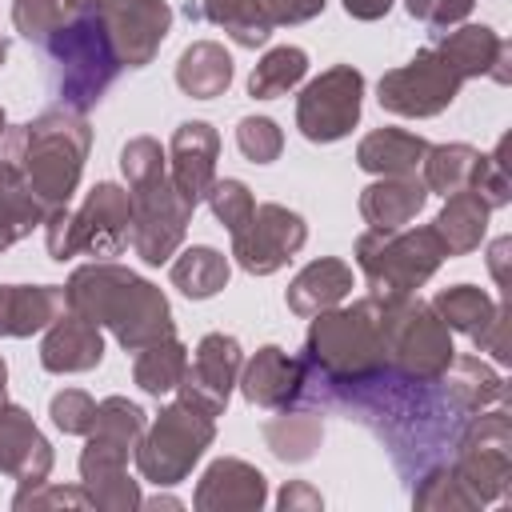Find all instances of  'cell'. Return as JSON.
I'll use <instances>...</instances> for the list:
<instances>
[{"instance_id": "obj_39", "label": "cell", "mask_w": 512, "mask_h": 512, "mask_svg": "<svg viewBox=\"0 0 512 512\" xmlns=\"http://www.w3.org/2000/svg\"><path fill=\"white\" fill-rule=\"evenodd\" d=\"M36 224H44V208L12 180H0V252L24 240Z\"/></svg>"}, {"instance_id": "obj_38", "label": "cell", "mask_w": 512, "mask_h": 512, "mask_svg": "<svg viewBox=\"0 0 512 512\" xmlns=\"http://www.w3.org/2000/svg\"><path fill=\"white\" fill-rule=\"evenodd\" d=\"M68 20H72L68 0H16L12 4V24L32 44H48Z\"/></svg>"}, {"instance_id": "obj_5", "label": "cell", "mask_w": 512, "mask_h": 512, "mask_svg": "<svg viewBox=\"0 0 512 512\" xmlns=\"http://www.w3.org/2000/svg\"><path fill=\"white\" fill-rule=\"evenodd\" d=\"M128 224H132V200L128 188L100 180L76 212L52 208L44 216V240L52 260H72V256H96L108 260L128 248Z\"/></svg>"}, {"instance_id": "obj_26", "label": "cell", "mask_w": 512, "mask_h": 512, "mask_svg": "<svg viewBox=\"0 0 512 512\" xmlns=\"http://www.w3.org/2000/svg\"><path fill=\"white\" fill-rule=\"evenodd\" d=\"M504 48H508V40L496 28H488V24H460V28L444 32L440 44H436V52L452 64V72L460 80L492 76V68H496Z\"/></svg>"}, {"instance_id": "obj_23", "label": "cell", "mask_w": 512, "mask_h": 512, "mask_svg": "<svg viewBox=\"0 0 512 512\" xmlns=\"http://www.w3.org/2000/svg\"><path fill=\"white\" fill-rule=\"evenodd\" d=\"M428 200L424 180L412 176H376L364 192H360V216L368 220V228H404L420 216Z\"/></svg>"}, {"instance_id": "obj_4", "label": "cell", "mask_w": 512, "mask_h": 512, "mask_svg": "<svg viewBox=\"0 0 512 512\" xmlns=\"http://www.w3.org/2000/svg\"><path fill=\"white\" fill-rule=\"evenodd\" d=\"M444 244L436 236V228H368L356 236V264L372 288V296L380 300H396V296H412L416 288H424L436 268L444 264Z\"/></svg>"}, {"instance_id": "obj_44", "label": "cell", "mask_w": 512, "mask_h": 512, "mask_svg": "<svg viewBox=\"0 0 512 512\" xmlns=\"http://www.w3.org/2000/svg\"><path fill=\"white\" fill-rule=\"evenodd\" d=\"M504 148L508 140H500L492 152L480 156V168L472 176V192L488 204V208H504L512 200V188H508V168H504Z\"/></svg>"}, {"instance_id": "obj_54", "label": "cell", "mask_w": 512, "mask_h": 512, "mask_svg": "<svg viewBox=\"0 0 512 512\" xmlns=\"http://www.w3.org/2000/svg\"><path fill=\"white\" fill-rule=\"evenodd\" d=\"M4 384H8V364L0 360V400H4Z\"/></svg>"}, {"instance_id": "obj_48", "label": "cell", "mask_w": 512, "mask_h": 512, "mask_svg": "<svg viewBox=\"0 0 512 512\" xmlns=\"http://www.w3.org/2000/svg\"><path fill=\"white\" fill-rule=\"evenodd\" d=\"M472 8H476V0H432L424 24L432 28V36H444V32L460 28V24L472 16Z\"/></svg>"}, {"instance_id": "obj_30", "label": "cell", "mask_w": 512, "mask_h": 512, "mask_svg": "<svg viewBox=\"0 0 512 512\" xmlns=\"http://www.w3.org/2000/svg\"><path fill=\"white\" fill-rule=\"evenodd\" d=\"M264 440H268L276 460L304 464V460L316 456V448L324 440V420L316 412H288V408H280V416L264 420Z\"/></svg>"}, {"instance_id": "obj_55", "label": "cell", "mask_w": 512, "mask_h": 512, "mask_svg": "<svg viewBox=\"0 0 512 512\" xmlns=\"http://www.w3.org/2000/svg\"><path fill=\"white\" fill-rule=\"evenodd\" d=\"M4 56H8V44H4V36H0V64H4Z\"/></svg>"}, {"instance_id": "obj_2", "label": "cell", "mask_w": 512, "mask_h": 512, "mask_svg": "<svg viewBox=\"0 0 512 512\" xmlns=\"http://www.w3.org/2000/svg\"><path fill=\"white\" fill-rule=\"evenodd\" d=\"M64 300L68 312L108 328L124 352H140L164 336H176L168 296L112 260H92L76 268L64 284Z\"/></svg>"}, {"instance_id": "obj_42", "label": "cell", "mask_w": 512, "mask_h": 512, "mask_svg": "<svg viewBox=\"0 0 512 512\" xmlns=\"http://www.w3.org/2000/svg\"><path fill=\"white\" fill-rule=\"evenodd\" d=\"M120 172H124L128 188H136V184H144V180L168 172V152H164L152 136H132V140L120 148Z\"/></svg>"}, {"instance_id": "obj_32", "label": "cell", "mask_w": 512, "mask_h": 512, "mask_svg": "<svg viewBox=\"0 0 512 512\" xmlns=\"http://www.w3.org/2000/svg\"><path fill=\"white\" fill-rule=\"evenodd\" d=\"M228 256L208 248V244H192L172 260V284L188 296V300H208L228 284Z\"/></svg>"}, {"instance_id": "obj_7", "label": "cell", "mask_w": 512, "mask_h": 512, "mask_svg": "<svg viewBox=\"0 0 512 512\" xmlns=\"http://www.w3.org/2000/svg\"><path fill=\"white\" fill-rule=\"evenodd\" d=\"M52 52V60L60 64V100L64 108L72 112H88L104 92L108 84L116 80L120 72V60L112 52V40H108V28H104V16H84V12H72V20L44 44Z\"/></svg>"}, {"instance_id": "obj_47", "label": "cell", "mask_w": 512, "mask_h": 512, "mask_svg": "<svg viewBox=\"0 0 512 512\" xmlns=\"http://www.w3.org/2000/svg\"><path fill=\"white\" fill-rule=\"evenodd\" d=\"M472 344H476L480 352H488L496 364H508V360H512V352H508V308H504V304H496V312H492L488 324L472 336Z\"/></svg>"}, {"instance_id": "obj_56", "label": "cell", "mask_w": 512, "mask_h": 512, "mask_svg": "<svg viewBox=\"0 0 512 512\" xmlns=\"http://www.w3.org/2000/svg\"><path fill=\"white\" fill-rule=\"evenodd\" d=\"M4 128H8V124H4V108H0V136H4Z\"/></svg>"}, {"instance_id": "obj_11", "label": "cell", "mask_w": 512, "mask_h": 512, "mask_svg": "<svg viewBox=\"0 0 512 512\" xmlns=\"http://www.w3.org/2000/svg\"><path fill=\"white\" fill-rule=\"evenodd\" d=\"M460 84L464 80L452 72V64L436 48H420L408 64L380 76V84H376L380 96L376 100L392 116L428 120V116H440L460 96Z\"/></svg>"}, {"instance_id": "obj_16", "label": "cell", "mask_w": 512, "mask_h": 512, "mask_svg": "<svg viewBox=\"0 0 512 512\" xmlns=\"http://www.w3.org/2000/svg\"><path fill=\"white\" fill-rule=\"evenodd\" d=\"M104 28L120 68H144L172 28V8L164 0H128L104 16Z\"/></svg>"}, {"instance_id": "obj_53", "label": "cell", "mask_w": 512, "mask_h": 512, "mask_svg": "<svg viewBox=\"0 0 512 512\" xmlns=\"http://www.w3.org/2000/svg\"><path fill=\"white\" fill-rule=\"evenodd\" d=\"M492 80H496V84H508V80H512V44L500 52V60H496V68H492Z\"/></svg>"}, {"instance_id": "obj_20", "label": "cell", "mask_w": 512, "mask_h": 512, "mask_svg": "<svg viewBox=\"0 0 512 512\" xmlns=\"http://www.w3.org/2000/svg\"><path fill=\"white\" fill-rule=\"evenodd\" d=\"M264 500H268L264 472L236 456L212 460L192 496V504L200 512H256V508H264Z\"/></svg>"}, {"instance_id": "obj_25", "label": "cell", "mask_w": 512, "mask_h": 512, "mask_svg": "<svg viewBox=\"0 0 512 512\" xmlns=\"http://www.w3.org/2000/svg\"><path fill=\"white\" fill-rule=\"evenodd\" d=\"M428 140L404 128H376L356 144V164L372 176H412L424 164Z\"/></svg>"}, {"instance_id": "obj_41", "label": "cell", "mask_w": 512, "mask_h": 512, "mask_svg": "<svg viewBox=\"0 0 512 512\" xmlns=\"http://www.w3.org/2000/svg\"><path fill=\"white\" fill-rule=\"evenodd\" d=\"M236 144L252 164H272L280 156V148H284V132L268 116H244L236 124Z\"/></svg>"}, {"instance_id": "obj_19", "label": "cell", "mask_w": 512, "mask_h": 512, "mask_svg": "<svg viewBox=\"0 0 512 512\" xmlns=\"http://www.w3.org/2000/svg\"><path fill=\"white\" fill-rule=\"evenodd\" d=\"M304 360H296V356H288L284 348H276V344H264L244 368H240V392H244V400L248 404H256V408H272V412H280V408H292L296 400H300V392H304Z\"/></svg>"}, {"instance_id": "obj_6", "label": "cell", "mask_w": 512, "mask_h": 512, "mask_svg": "<svg viewBox=\"0 0 512 512\" xmlns=\"http://www.w3.org/2000/svg\"><path fill=\"white\" fill-rule=\"evenodd\" d=\"M380 324H384L388 368H396L404 380H416V384H436L444 376L456 348H452L448 324L432 312V304L416 296L380 300Z\"/></svg>"}, {"instance_id": "obj_1", "label": "cell", "mask_w": 512, "mask_h": 512, "mask_svg": "<svg viewBox=\"0 0 512 512\" xmlns=\"http://www.w3.org/2000/svg\"><path fill=\"white\" fill-rule=\"evenodd\" d=\"M92 128L72 108H52L28 124L4 128L0 136V180L24 188L44 216L64 208L80 184Z\"/></svg>"}, {"instance_id": "obj_17", "label": "cell", "mask_w": 512, "mask_h": 512, "mask_svg": "<svg viewBox=\"0 0 512 512\" xmlns=\"http://www.w3.org/2000/svg\"><path fill=\"white\" fill-rule=\"evenodd\" d=\"M216 156H220V136L208 120H184L176 132H172V144H168V180L172 188L196 208L212 180H216Z\"/></svg>"}, {"instance_id": "obj_34", "label": "cell", "mask_w": 512, "mask_h": 512, "mask_svg": "<svg viewBox=\"0 0 512 512\" xmlns=\"http://www.w3.org/2000/svg\"><path fill=\"white\" fill-rule=\"evenodd\" d=\"M304 76H308V52L296 44H280V48H268L252 68L248 92L256 100H276V96H288Z\"/></svg>"}, {"instance_id": "obj_10", "label": "cell", "mask_w": 512, "mask_h": 512, "mask_svg": "<svg viewBox=\"0 0 512 512\" xmlns=\"http://www.w3.org/2000/svg\"><path fill=\"white\" fill-rule=\"evenodd\" d=\"M132 200V224H128V244L144 264H168L188 232L192 204L172 188L168 172L128 188Z\"/></svg>"}, {"instance_id": "obj_46", "label": "cell", "mask_w": 512, "mask_h": 512, "mask_svg": "<svg viewBox=\"0 0 512 512\" xmlns=\"http://www.w3.org/2000/svg\"><path fill=\"white\" fill-rule=\"evenodd\" d=\"M328 0H252V8L264 16L268 28H280V24H304L312 16L324 12Z\"/></svg>"}, {"instance_id": "obj_13", "label": "cell", "mask_w": 512, "mask_h": 512, "mask_svg": "<svg viewBox=\"0 0 512 512\" xmlns=\"http://www.w3.org/2000/svg\"><path fill=\"white\" fill-rule=\"evenodd\" d=\"M308 240V224L300 212L284 204H256L252 220L232 236V256L252 276H272L284 268Z\"/></svg>"}, {"instance_id": "obj_9", "label": "cell", "mask_w": 512, "mask_h": 512, "mask_svg": "<svg viewBox=\"0 0 512 512\" xmlns=\"http://www.w3.org/2000/svg\"><path fill=\"white\" fill-rule=\"evenodd\" d=\"M456 476L472 488L480 504H492L508 496L512 484V424L508 412L496 404L492 412H472L460 448H456Z\"/></svg>"}, {"instance_id": "obj_31", "label": "cell", "mask_w": 512, "mask_h": 512, "mask_svg": "<svg viewBox=\"0 0 512 512\" xmlns=\"http://www.w3.org/2000/svg\"><path fill=\"white\" fill-rule=\"evenodd\" d=\"M480 156L484 152L472 144H428L424 164H420V180L428 192H440V196L464 192V188H472Z\"/></svg>"}, {"instance_id": "obj_28", "label": "cell", "mask_w": 512, "mask_h": 512, "mask_svg": "<svg viewBox=\"0 0 512 512\" xmlns=\"http://www.w3.org/2000/svg\"><path fill=\"white\" fill-rule=\"evenodd\" d=\"M488 216H492V208L472 188H464V192L444 196V208H440L432 228H436L448 256H468V252L480 248V240L488 232Z\"/></svg>"}, {"instance_id": "obj_15", "label": "cell", "mask_w": 512, "mask_h": 512, "mask_svg": "<svg viewBox=\"0 0 512 512\" xmlns=\"http://www.w3.org/2000/svg\"><path fill=\"white\" fill-rule=\"evenodd\" d=\"M128 452L132 444L112 440L104 432H88L84 436V452H80V488L88 492L92 508L104 512H128L140 508V488L128 476Z\"/></svg>"}, {"instance_id": "obj_49", "label": "cell", "mask_w": 512, "mask_h": 512, "mask_svg": "<svg viewBox=\"0 0 512 512\" xmlns=\"http://www.w3.org/2000/svg\"><path fill=\"white\" fill-rule=\"evenodd\" d=\"M284 512H296V508H308V512H316L324 500H320V492L312 488V484H304V480H292L284 492H280V500H276Z\"/></svg>"}, {"instance_id": "obj_43", "label": "cell", "mask_w": 512, "mask_h": 512, "mask_svg": "<svg viewBox=\"0 0 512 512\" xmlns=\"http://www.w3.org/2000/svg\"><path fill=\"white\" fill-rule=\"evenodd\" d=\"M48 416H52V424H56L60 432H68V436H88L92 424H96V400H92L88 392H80V388H64V392L52 396Z\"/></svg>"}, {"instance_id": "obj_40", "label": "cell", "mask_w": 512, "mask_h": 512, "mask_svg": "<svg viewBox=\"0 0 512 512\" xmlns=\"http://www.w3.org/2000/svg\"><path fill=\"white\" fill-rule=\"evenodd\" d=\"M204 200L212 204V216H216L232 236L252 220V208H256V200H252V192H248L244 180H212V188H208Z\"/></svg>"}, {"instance_id": "obj_36", "label": "cell", "mask_w": 512, "mask_h": 512, "mask_svg": "<svg viewBox=\"0 0 512 512\" xmlns=\"http://www.w3.org/2000/svg\"><path fill=\"white\" fill-rule=\"evenodd\" d=\"M200 16H204L208 24H220L240 48H260V44L272 36V28H268L264 16L252 8V0H204Z\"/></svg>"}, {"instance_id": "obj_22", "label": "cell", "mask_w": 512, "mask_h": 512, "mask_svg": "<svg viewBox=\"0 0 512 512\" xmlns=\"http://www.w3.org/2000/svg\"><path fill=\"white\" fill-rule=\"evenodd\" d=\"M64 308L60 284H0V340L44 332Z\"/></svg>"}, {"instance_id": "obj_52", "label": "cell", "mask_w": 512, "mask_h": 512, "mask_svg": "<svg viewBox=\"0 0 512 512\" xmlns=\"http://www.w3.org/2000/svg\"><path fill=\"white\" fill-rule=\"evenodd\" d=\"M68 4H72V12H84V16H108L128 0H68Z\"/></svg>"}, {"instance_id": "obj_21", "label": "cell", "mask_w": 512, "mask_h": 512, "mask_svg": "<svg viewBox=\"0 0 512 512\" xmlns=\"http://www.w3.org/2000/svg\"><path fill=\"white\" fill-rule=\"evenodd\" d=\"M104 360V336L100 324L76 316V312H60L48 324V336L40 344V364L56 376H72V372H92Z\"/></svg>"}, {"instance_id": "obj_33", "label": "cell", "mask_w": 512, "mask_h": 512, "mask_svg": "<svg viewBox=\"0 0 512 512\" xmlns=\"http://www.w3.org/2000/svg\"><path fill=\"white\" fill-rule=\"evenodd\" d=\"M188 368V348L176 340V336H164L148 348L136 352L132 360V380L148 392V396H164V392H176L180 376Z\"/></svg>"}, {"instance_id": "obj_51", "label": "cell", "mask_w": 512, "mask_h": 512, "mask_svg": "<svg viewBox=\"0 0 512 512\" xmlns=\"http://www.w3.org/2000/svg\"><path fill=\"white\" fill-rule=\"evenodd\" d=\"M340 4H344V12L352 20H380L392 8V0H340Z\"/></svg>"}, {"instance_id": "obj_37", "label": "cell", "mask_w": 512, "mask_h": 512, "mask_svg": "<svg viewBox=\"0 0 512 512\" xmlns=\"http://www.w3.org/2000/svg\"><path fill=\"white\" fill-rule=\"evenodd\" d=\"M412 504L416 508H436V512H468V508H480V500L472 496V488L456 476V468H448V464H440V468H432L420 484H416V492H412Z\"/></svg>"}, {"instance_id": "obj_45", "label": "cell", "mask_w": 512, "mask_h": 512, "mask_svg": "<svg viewBox=\"0 0 512 512\" xmlns=\"http://www.w3.org/2000/svg\"><path fill=\"white\" fill-rule=\"evenodd\" d=\"M92 508V500H88V492L84 488H60V484H36V488H20L16 492V500H12V508Z\"/></svg>"}, {"instance_id": "obj_29", "label": "cell", "mask_w": 512, "mask_h": 512, "mask_svg": "<svg viewBox=\"0 0 512 512\" xmlns=\"http://www.w3.org/2000/svg\"><path fill=\"white\" fill-rule=\"evenodd\" d=\"M176 84L192 100H212L232 84V56L216 40H196L176 60Z\"/></svg>"}, {"instance_id": "obj_8", "label": "cell", "mask_w": 512, "mask_h": 512, "mask_svg": "<svg viewBox=\"0 0 512 512\" xmlns=\"http://www.w3.org/2000/svg\"><path fill=\"white\" fill-rule=\"evenodd\" d=\"M212 436H216L212 416L176 400V404L160 408V416L152 424H144V432L136 440V468L152 484H180L192 472V464L204 456Z\"/></svg>"}, {"instance_id": "obj_14", "label": "cell", "mask_w": 512, "mask_h": 512, "mask_svg": "<svg viewBox=\"0 0 512 512\" xmlns=\"http://www.w3.org/2000/svg\"><path fill=\"white\" fill-rule=\"evenodd\" d=\"M240 368H244V352H240L236 336L208 332L196 344V352H192V360H188L176 392H180V400L188 408H196V412H204V416L216 420L228 408V396H232V388L240 380Z\"/></svg>"}, {"instance_id": "obj_24", "label": "cell", "mask_w": 512, "mask_h": 512, "mask_svg": "<svg viewBox=\"0 0 512 512\" xmlns=\"http://www.w3.org/2000/svg\"><path fill=\"white\" fill-rule=\"evenodd\" d=\"M352 284H356V276H352V268H348L344 260L320 256V260H312V264H304V268L296 272V280L288 284L284 300H288V308H292L296 316L312 320L316 312L336 308V304L352 292Z\"/></svg>"}, {"instance_id": "obj_18", "label": "cell", "mask_w": 512, "mask_h": 512, "mask_svg": "<svg viewBox=\"0 0 512 512\" xmlns=\"http://www.w3.org/2000/svg\"><path fill=\"white\" fill-rule=\"evenodd\" d=\"M0 472H8L20 488H36L52 472V444L40 436V428L20 404H4V400H0Z\"/></svg>"}, {"instance_id": "obj_12", "label": "cell", "mask_w": 512, "mask_h": 512, "mask_svg": "<svg viewBox=\"0 0 512 512\" xmlns=\"http://www.w3.org/2000/svg\"><path fill=\"white\" fill-rule=\"evenodd\" d=\"M364 76L352 64H332L316 80H308L296 96V128L312 144H332L348 136L360 120Z\"/></svg>"}, {"instance_id": "obj_3", "label": "cell", "mask_w": 512, "mask_h": 512, "mask_svg": "<svg viewBox=\"0 0 512 512\" xmlns=\"http://www.w3.org/2000/svg\"><path fill=\"white\" fill-rule=\"evenodd\" d=\"M308 364H316L324 376L340 384H364L376 380L388 368L384 352V324H380V300L364 296L352 308H328L312 316L308 340H304Z\"/></svg>"}, {"instance_id": "obj_50", "label": "cell", "mask_w": 512, "mask_h": 512, "mask_svg": "<svg viewBox=\"0 0 512 512\" xmlns=\"http://www.w3.org/2000/svg\"><path fill=\"white\" fill-rule=\"evenodd\" d=\"M508 252H512V240H508V236H496L492 248H488V268H492V280H496L500 288L508 284V268H504V264H508Z\"/></svg>"}, {"instance_id": "obj_27", "label": "cell", "mask_w": 512, "mask_h": 512, "mask_svg": "<svg viewBox=\"0 0 512 512\" xmlns=\"http://www.w3.org/2000/svg\"><path fill=\"white\" fill-rule=\"evenodd\" d=\"M436 384H444L448 400L460 412H484L492 404H504V376L484 364V356H452Z\"/></svg>"}, {"instance_id": "obj_35", "label": "cell", "mask_w": 512, "mask_h": 512, "mask_svg": "<svg viewBox=\"0 0 512 512\" xmlns=\"http://www.w3.org/2000/svg\"><path fill=\"white\" fill-rule=\"evenodd\" d=\"M500 300H492L484 288L476 284H452V288H440L436 300H432V312L448 324V332H464V336H476L488 316L496 312Z\"/></svg>"}]
</instances>
